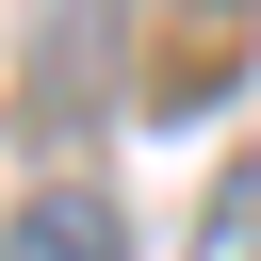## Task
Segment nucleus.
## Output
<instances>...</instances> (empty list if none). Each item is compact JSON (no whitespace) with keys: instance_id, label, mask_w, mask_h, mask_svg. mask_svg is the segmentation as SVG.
<instances>
[{"instance_id":"f257e3e1","label":"nucleus","mask_w":261,"mask_h":261,"mask_svg":"<svg viewBox=\"0 0 261 261\" xmlns=\"http://www.w3.org/2000/svg\"><path fill=\"white\" fill-rule=\"evenodd\" d=\"M147 33H163V49H147V98H163V114L228 98V65H245V0H163Z\"/></svg>"},{"instance_id":"f03ea898","label":"nucleus","mask_w":261,"mask_h":261,"mask_svg":"<svg viewBox=\"0 0 261 261\" xmlns=\"http://www.w3.org/2000/svg\"><path fill=\"white\" fill-rule=\"evenodd\" d=\"M0 261H130V228H114V196H98V179H49V196H16Z\"/></svg>"},{"instance_id":"7ed1b4c3","label":"nucleus","mask_w":261,"mask_h":261,"mask_svg":"<svg viewBox=\"0 0 261 261\" xmlns=\"http://www.w3.org/2000/svg\"><path fill=\"white\" fill-rule=\"evenodd\" d=\"M196 261H261V163H228V196H212V228H196Z\"/></svg>"}]
</instances>
